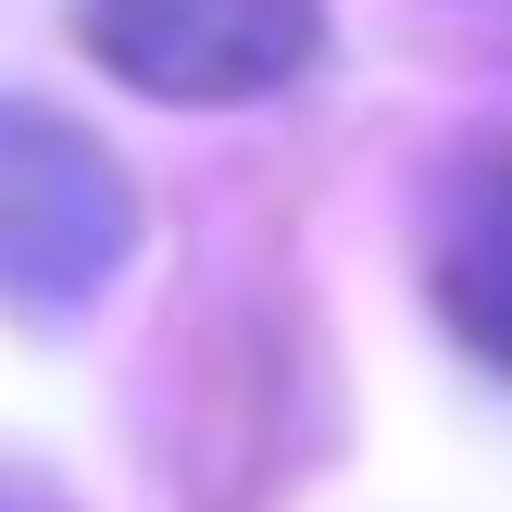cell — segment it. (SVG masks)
Wrapping results in <instances>:
<instances>
[{
	"label": "cell",
	"mask_w": 512,
	"mask_h": 512,
	"mask_svg": "<svg viewBox=\"0 0 512 512\" xmlns=\"http://www.w3.org/2000/svg\"><path fill=\"white\" fill-rule=\"evenodd\" d=\"M425 288L463 325V350L488 375H512V138L463 150L438 188V238H425Z\"/></svg>",
	"instance_id": "3957f363"
},
{
	"label": "cell",
	"mask_w": 512,
	"mask_h": 512,
	"mask_svg": "<svg viewBox=\"0 0 512 512\" xmlns=\"http://www.w3.org/2000/svg\"><path fill=\"white\" fill-rule=\"evenodd\" d=\"M88 50L138 100L175 113H238L313 75L325 0H88Z\"/></svg>",
	"instance_id": "7a4b0ae2"
},
{
	"label": "cell",
	"mask_w": 512,
	"mask_h": 512,
	"mask_svg": "<svg viewBox=\"0 0 512 512\" xmlns=\"http://www.w3.org/2000/svg\"><path fill=\"white\" fill-rule=\"evenodd\" d=\"M138 250L125 163L50 100H0V313H88Z\"/></svg>",
	"instance_id": "6da1fadb"
},
{
	"label": "cell",
	"mask_w": 512,
	"mask_h": 512,
	"mask_svg": "<svg viewBox=\"0 0 512 512\" xmlns=\"http://www.w3.org/2000/svg\"><path fill=\"white\" fill-rule=\"evenodd\" d=\"M0 512H75L63 488H50V475L38 463H0Z\"/></svg>",
	"instance_id": "277c9868"
}]
</instances>
